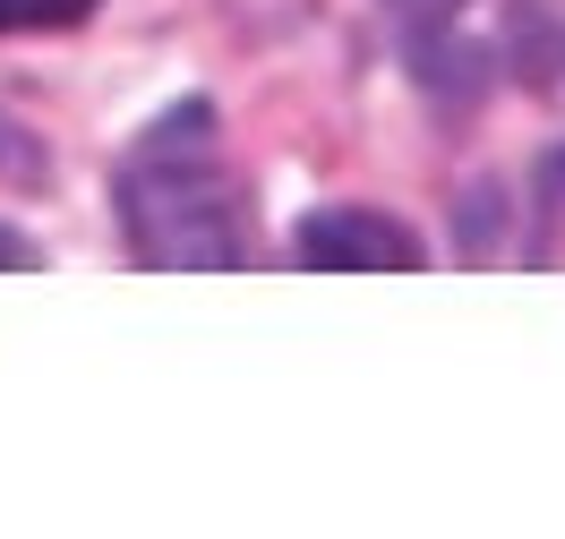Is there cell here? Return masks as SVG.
<instances>
[{
  "label": "cell",
  "instance_id": "obj_1",
  "mask_svg": "<svg viewBox=\"0 0 565 539\" xmlns=\"http://www.w3.org/2000/svg\"><path fill=\"white\" fill-rule=\"evenodd\" d=\"M120 223H129V249L146 266H248L257 231L232 172H223V145H214V111L180 104L163 111L129 163H120Z\"/></svg>",
  "mask_w": 565,
  "mask_h": 539
},
{
  "label": "cell",
  "instance_id": "obj_2",
  "mask_svg": "<svg viewBox=\"0 0 565 539\" xmlns=\"http://www.w3.org/2000/svg\"><path fill=\"white\" fill-rule=\"evenodd\" d=\"M300 266H343V274H377V266H428L420 240L394 215H369V206H326V215L300 223Z\"/></svg>",
  "mask_w": 565,
  "mask_h": 539
},
{
  "label": "cell",
  "instance_id": "obj_3",
  "mask_svg": "<svg viewBox=\"0 0 565 539\" xmlns=\"http://www.w3.org/2000/svg\"><path fill=\"white\" fill-rule=\"evenodd\" d=\"M514 69L531 95L565 104V0H523L514 9Z\"/></svg>",
  "mask_w": 565,
  "mask_h": 539
},
{
  "label": "cell",
  "instance_id": "obj_4",
  "mask_svg": "<svg viewBox=\"0 0 565 539\" xmlns=\"http://www.w3.org/2000/svg\"><path fill=\"white\" fill-rule=\"evenodd\" d=\"M77 18H95V0H0V35H52Z\"/></svg>",
  "mask_w": 565,
  "mask_h": 539
},
{
  "label": "cell",
  "instance_id": "obj_5",
  "mask_svg": "<svg viewBox=\"0 0 565 539\" xmlns=\"http://www.w3.org/2000/svg\"><path fill=\"white\" fill-rule=\"evenodd\" d=\"M394 18H412V26H428V18H446V9H462V0H386Z\"/></svg>",
  "mask_w": 565,
  "mask_h": 539
},
{
  "label": "cell",
  "instance_id": "obj_6",
  "mask_svg": "<svg viewBox=\"0 0 565 539\" xmlns=\"http://www.w3.org/2000/svg\"><path fill=\"white\" fill-rule=\"evenodd\" d=\"M0 266L18 274V266H35V249H26V231H0Z\"/></svg>",
  "mask_w": 565,
  "mask_h": 539
}]
</instances>
